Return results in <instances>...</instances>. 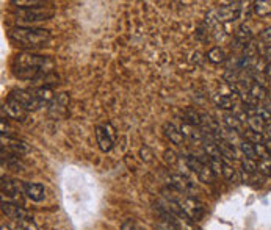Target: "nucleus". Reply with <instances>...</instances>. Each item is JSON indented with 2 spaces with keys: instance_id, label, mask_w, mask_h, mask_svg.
Masks as SVG:
<instances>
[{
  "instance_id": "obj_14",
  "label": "nucleus",
  "mask_w": 271,
  "mask_h": 230,
  "mask_svg": "<svg viewBox=\"0 0 271 230\" xmlns=\"http://www.w3.org/2000/svg\"><path fill=\"white\" fill-rule=\"evenodd\" d=\"M2 213L6 214V216H8L10 219H13L14 222L32 218V216H30V213L24 209V207L14 205V204H10V202H2Z\"/></svg>"
},
{
  "instance_id": "obj_37",
  "label": "nucleus",
  "mask_w": 271,
  "mask_h": 230,
  "mask_svg": "<svg viewBox=\"0 0 271 230\" xmlns=\"http://www.w3.org/2000/svg\"><path fill=\"white\" fill-rule=\"evenodd\" d=\"M255 116L262 117V119L265 121L267 124H268V122H271V113H270V111H268L265 107H263V105L257 108V115H255Z\"/></svg>"
},
{
  "instance_id": "obj_26",
  "label": "nucleus",
  "mask_w": 271,
  "mask_h": 230,
  "mask_svg": "<svg viewBox=\"0 0 271 230\" xmlns=\"http://www.w3.org/2000/svg\"><path fill=\"white\" fill-rule=\"evenodd\" d=\"M252 10L259 18H267L271 14V2L268 0H257L252 3Z\"/></svg>"
},
{
  "instance_id": "obj_28",
  "label": "nucleus",
  "mask_w": 271,
  "mask_h": 230,
  "mask_svg": "<svg viewBox=\"0 0 271 230\" xmlns=\"http://www.w3.org/2000/svg\"><path fill=\"white\" fill-rule=\"evenodd\" d=\"M248 127H250V130H254V132H257V133H263V130H265V125L267 122L262 119V117L259 116H251V117H248Z\"/></svg>"
},
{
  "instance_id": "obj_32",
  "label": "nucleus",
  "mask_w": 271,
  "mask_h": 230,
  "mask_svg": "<svg viewBox=\"0 0 271 230\" xmlns=\"http://www.w3.org/2000/svg\"><path fill=\"white\" fill-rule=\"evenodd\" d=\"M242 168H243L245 174H255V172H257V161L245 157L242 160Z\"/></svg>"
},
{
  "instance_id": "obj_39",
  "label": "nucleus",
  "mask_w": 271,
  "mask_h": 230,
  "mask_svg": "<svg viewBox=\"0 0 271 230\" xmlns=\"http://www.w3.org/2000/svg\"><path fill=\"white\" fill-rule=\"evenodd\" d=\"M121 230H138V226H137V222H135V221L127 219L125 222H123Z\"/></svg>"
},
{
  "instance_id": "obj_6",
  "label": "nucleus",
  "mask_w": 271,
  "mask_h": 230,
  "mask_svg": "<svg viewBox=\"0 0 271 230\" xmlns=\"http://www.w3.org/2000/svg\"><path fill=\"white\" fill-rule=\"evenodd\" d=\"M55 11L52 8H46V6H41V8H28L24 10L21 8L19 11L14 13V18L19 22V24H35V22H42V20H49L54 18Z\"/></svg>"
},
{
  "instance_id": "obj_17",
  "label": "nucleus",
  "mask_w": 271,
  "mask_h": 230,
  "mask_svg": "<svg viewBox=\"0 0 271 230\" xmlns=\"http://www.w3.org/2000/svg\"><path fill=\"white\" fill-rule=\"evenodd\" d=\"M163 132H165V136H167L172 144L182 146L185 143V138L182 135V132H180V129H177L172 122H165L163 124Z\"/></svg>"
},
{
  "instance_id": "obj_41",
  "label": "nucleus",
  "mask_w": 271,
  "mask_h": 230,
  "mask_svg": "<svg viewBox=\"0 0 271 230\" xmlns=\"http://www.w3.org/2000/svg\"><path fill=\"white\" fill-rule=\"evenodd\" d=\"M263 58H265V61H267L268 64H271V46L267 47L265 54H263Z\"/></svg>"
},
{
  "instance_id": "obj_8",
  "label": "nucleus",
  "mask_w": 271,
  "mask_h": 230,
  "mask_svg": "<svg viewBox=\"0 0 271 230\" xmlns=\"http://www.w3.org/2000/svg\"><path fill=\"white\" fill-rule=\"evenodd\" d=\"M116 138H118L116 129L110 122L101 124L96 127V141L102 152H110L116 143Z\"/></svg>"
},
{
  "instance_id": "obj_33",
  "label": "nucleus",
  "mask_w": 271,
  "mask_h": 230,
  "mask_svg": "<svg viewBox=\"0 0 271 230\" xmlns=\"http://www.w3.org/2000/svg\"><path fill=\"white\" fill-rule=\"evenodd\" d=\"M163 160L167 161L169 166H176L179 163V160H180V157L172 149H165L163 151Z\"/></svg>"
},
{
  "instance_id": "obj_29",
  "label": "nucleus",
  "mask_w": 271,
  "mask_h": 230,
  "mask_svg": "<svg viewBox=\"0 0 271 230\" xmlns=\"http://www.w3.org/2000/svg\"><path fill=\"white\" fill-rule=\"evenodd\" d=\"M13 5H18L19 8H41V6L46 5V2H42V0H13L11 2Z\"/></svg>"
},
{
  "instance_id": "obj_7",
  "label": "nucleus",
  "mask_w": 271,
  "mask_h": 230,
  "mask_svg": "<svg viewBox=\"0 0 271 230\" xmlns=\"http://www.w3.org/2000/svg\"><path fill=\"white\" fill-rule=\"evenodd\" d=\"M185 161L188 165V169H191V172H194V175L198 177V180L202 183H213L216 179V174L212 171L208 165L202 163L198 157L194 155H188L185 157Z\"/></svg>"
},
{
  "instance_id": "obj_31",
  "label": "nucleus",
  "mask_w": 271,
  "mask_h": 230,
  "mask_svg": "<svg viewBox=\"0 0 271 230\" xmlns=\"http://www.w3.org/2000/svg\"><path fill=\"white\" fill-rule=\"evenodd\" d=\"M257 172H260L262 175H271V157L268 158H262L257 161Z\"/></svg>"
},
{
  "instance_id": "obj_42",
  "label": "nucleus",
  "mask_w": 271,
  "mask_h": 230,
  "mask_svg": "<svg viewBox=\"0 0 271 230\" xmlns=\"http://www.w3.org/2000/svg\"><path fill=\"white\" fill-rule=\"evenodd\" d=\"M263 133H267L268 139H271V122H268V124L265 125V130H263Z\"/></svg>"
},
{
  "instance_id": "obj_11",
  "label": "nucleus",
  "mask_w": 271,
  "mask_h": 230,
  "mask_svg": "<svg viewBox=\"0 0 271 230\" xmlns=\"http://www.w3.org/2000/svg\"><path fill=\"white\" fill-rule=\"evenodd\" d=\"M169 188L176 190L179 192H185V194L194 196L198 192L196 185H194L188 177H185L184 174H172L169 175ZM196 197V196H194Z\"/></svg>"
},
{
  "instance_id": "obj_30",
  "label": "nucleus",
  "mask_w": 271,
  "mask_h": 230,
  "mask_svg": "<svg viewBox=\"0 0 271 230\" xmlns=\"http://www.w3.org/2000/svg\"><path fill=\"white\" fill-rule=\"evenodd\" d=\"M242 136L246 139V141H250V143H252V144H263L265 143V139H263V135L262 133H257V132H254V130H245L243 133H242Z\"/></svg>"
},
{
  "instance_id": "obj_22",
  "label": "nucleus",
  "mask_w": 271,
  "mask_h": 230,
  "mask_svg": "<svg viewBox=\"0 0 271 230\" xmlns=\"http://www.w3.org/2000/svg\"><path fill=\"white\" fill-rule=\"evenodd\" d=\"M32 91L38 99H40L42 103H47V102H52L55 99V94L52 91V88L47 86V85H41V86H36V88H32Z\"/></svg>"
},
{
  "instance_id": "obj_5",
  "label": "nucleus",
  "mask_w": 271,
  "mask_h": 230,
  "mask_svg": "<svg viewBox=\"0 0 271 230\" xmlns=\"http://www.w3.org/2000/svg\"><path fill=\"white\" fill-rule=\"evenodd\" d=\"M0 188H2V202H10L24 207V187H22V183L8 179V177H3Z\"/></svg>"
},
{
  "instance_id": "obj_27",
  "label": "nucleus",
  "mask_w": 271,
  "mask_h": 230,
  "mask_svg": "<svg viewBox=\"0 0 271 230\" xmlns=\"http://www.w3.org/2000/svg\"><path fill=\"white\" fill-rule=\"evenodd\" d=\"M240 151H242V153L245 155L246 158H251V160H255L257 161L259 157H257V153H255V144L250 143V141H240Z\"/></svg>"
},
{
  "instance_id": "obj_3",
  "label": "nucleus",
  "mask_w": 271,
  "mask_h": 230,
  "mask_svg": "<svg viewBox=\"0 0 271 230\" xmlns=\"http://www.w3.org/2000/svg\"><path fill=\"white\" fill-rule=\"evenodd\" d=\"M162 194L167 199V202L176 205L180 211L185 213L187 216L193 219L194 222H198L199 219H202V216H204V213H206L204 205L199 202L198 197L185 194V192H179L172 188L162 190Z\"/></svg>"
},
{
  "instance_id": "obj_35",
  "label": "nucleus",
  "mask_w": 271,
  "mask_h": 230,
  "mask_svg": "<svg viewBox=\"0 0 271 230\" xmlns=\"http://www.w3.org/2000/svg\"><path fill=\"white\" fill-rule=\"evenodd\" d=\"M223 177L226 180H234L235 179V169L232 168L230 165H228L226 161H223Z\"/></svg>"
},
{
  "instance_id": "obj_1",
  "label": "nucleus",
  "mask_w": 271,
  "mask_h": 230,
  "mask_svg": "<svg viewBox=\"0 0 271 230\" xmlns=\"http://www.w3.org/2000/svg\"><path fill=\"white\" fill-rule=\"evenodd\" d=\"M55 63L49 57L35 55L30 52H22L13 58L11 72L14 77L21 80L36 81L40 78H49L50 72L54 71Z\"/></svg>"
},
{
  "instance_id": "obj_24",
  "label": "nucleus",
  "mask_w": 271,
  "mask_h": 230,
  "mask_svg": "<svg viewBox=\"0 0 271 230\" xmlns=\"http://www.w3.org/2000/svg\"><path fill=\"white\" fill-rule=\"evenodd\" d=\"M268 97V91L265 86H262L259 83H252L251 90H250V99L251 102L257 103V102H265Z\"/></svg>"
},
{
  "instance_id": "obj_2",
  "label": "nucleus",
  "mask_w": 271,
  "mask_h": 230,
  "mask_svg": "<svg viewBox=\"0 0 271 230\" xmlns=\"http://www.w3.org/2000/svg\"><path fill=\"white\" fill-rule=\"evenodd\" d=\"M8 38L24 49H40L50 41V32L46 28L13 27L8 30Z\"/></svg>"
},
{
  "instance_id": "obj_16",
  "label": "nucleus",
  "mask_w": 271,
  "mask_h": 230,
  "mask_svg": "<svg viewBox=\"0 0 271 230\" xmlns=\"http://www.w3.org/2000/svg\"><path fill=\"white\" fill-rule=\"evenodd\" d=\"M179 129L182 132L184 138L191 141V143H202V139H204V133L199 130V127H196V125H193V124L184 122Z\"/></svg>"
},
{
  "instance_id": "obj_18",
  "label": "nucleus",
  "mask_w": 271,
  "mask_h": 230,
  "mask_svg": "<svg viewBox=\"0 0 271 230\" xmlns=\"http://www.w3.org/2000/svg\"><path fill=\"white\" fill-rule=\"evenodd\" d=\"M202 149H204V153L207 157L213 158V160H223L218 143L212 136H204V139H202Z\"/></svg>"
},
{
  "instance_id": "obj_20",
  "label": "nucleus",
  "mask_w": 271,
  "mask_h": 230,
  "mask_svg": "<svg viewBox=\"0 0 271 230\" xmlns=\"http://www.w3.org/2000/svg\"><path fill=\"white\" fill-rule=\"evenodd\" d=\"M234 39H235V42H237V46H240V47H246L248 44H250L251 41H252V32L250 30V27H246L245 24H242L240 25L237 30H235V33H234Z\"/></svg>"
},
{
  "instance_id": "obj_38",
  "label": "nucleus",
  "mask_w": 271,
  "mask_h": 230,
  "mask_svg": "<svg viewBox=\"0 0 271 230\" xmlns=\"http://www.w3.org/2000/svg\"><path fill=\"white\" fill-rule=\"evenodd\" d=\"M155 230H177L174 226H171L169 222H167L165 219H162V221H159V222H155Z\"/></svg>"
},
{
  "instance_id": "obj_4",
  "label": "nucleus",
  "mask_w": 271,
  "mask_h": 230,
  "mask_svg": "<svg viewBox=\"0 0 271 230\" xmlns=\"http://www.w3.org/2000/svg\"><path fill=\"white\" fill-rule=\"evenodd\" d=\"M160 214L162 219H165L167 222H169L171 226H174L177 230H201L196 222L193 219H190L185 213H182L176 205H172L169 202H167V205L160 209Z\"/></svg>"
},
{
  "instance_id": "obj_44",
  "label": "nucleus",
  "mask_w": 271,
  "mask_h": 230,
  "mask_svg": "<svg viewBox=\"0 0 271 230\" xmlns=\"http://www.w3.org/2000/svg\"><path fill=\"white\" fill-rule=\"evenodd\" d=\"M0 230H11L8 226H5V224H2V227H0Z\"/></svg>"
},
{
  "instance_id": "obj_23",
  "label": "nucleus",
  "mask_w": 271,
  "mask_h": 230,
  "mask_svg": "<svg viewBox=\"0 0 271 230\" xmlns=\"http://www.w3.org/2000/svg\"><path fill=\"white\" fill-rule=\"evenodd\" d=\"M213 103L218 107V108H221V110H232L235 107V103H234V99L230 97V96L228 94H221V93H216L213 94V97H212Z\"/></svg>"
},
{
  "instance_id": "obj_40",
  "label": "nucleus",
  "mask_w": 271,
  "mask_h": 230,
  "mask_svg": "<svg viewBox=\"0 0 271 230\" xmlns=\"http://www.w3.org/2000/svg\"><path fill=\"white\" fill-rule=\"evenodd\" d=\"M260 39H262L263 42L271 44V27L265 28V30H263V32L260 33Z\"/></svg>"
},
{
  "instance_id": "obj_45",
  "label": "nucleus",
  "mask_w": 271,
  "mask_h": 230,
  "mask_svg": "<svg viewBox=\"0 0 271 230\" xmlns=\"http://www.w3.org/2000/svg\"><path fill=\"white\" fill-rule=\"evenodd\" d=\"M267 99H270V100H271V90L268 91V97H267Z\"/></svg>"
},
{
  "instance_id": "obj_19",
  "label": "nucleus",
  "mask_w": 271,
  "mask_h": 230,
  "mask_svg": "<svg viewBox=\"0 0 271 230\" xmlns=\"http://www.w3.org/2000/svg\"><path fill=\"white\" fill-rule=\"evenodd\" d=\"M218 147H220V152H221V157L223 158H228V160H238L240 158V153H238V149L237 146L228 143V141L224 139H218Z\"/></svg>"
},
{
  "instance_id": "obj_25",
  "label": "nucleus",
  "mask_w": 271,
  "mask_h": 230,
  "mask_svg": "<svg viewBox=\"0 0 271 230\" xmlns=\"http://www.w3.org/2000/svg\"><path fill=\"white\" fill-rule=\"evenodd\" d=\"M207 60L213 64H223L228 61V55H226V52L221 47L215 46L207 52Z\"/></svg>"
},
{
  "instance_id": "obj_13",
  "label": "nucleus",
  "mask_w": 271,
  "mask_h": 230,
  "mask_svg": "<svg viewBox=\"0 0 271 230\" xmlns=\"http://www.w3.org/2000/svg\"><path fill=\"white\" fill-rule=\"evenodd\" d=\"M22 187H24V194L30 200H33V202H42L46 199V188H44V185L36 182H24Z\"/></svg>"
},
{
  "instance_id": "obj_43",
  "label": "nucleus",
  "mask_w": 271,
  "mask_h": 230,
  "mask_svg": "<svg viewBox=\"0 0 271 230\" xmlns=\"http://www.w3.org/2000/svg\"><path fill=\"white\" fill-rule=\"evenodd\" d=\"M263 146H265L267 152L270 153V157H271V139H265V143H263Z\"/></svg>"
},
{
  "instance_id": "obj_36",
  "label": "nucleus",
  "mask_w": 271,
  "mask_h": 230,
  "mask_svg": "<svg viewBox=\"0 0 271 230\" xmlns=\"http://www.w3.org/2000/svg\"><path fill=\"white\" fill-rule=\"evenodd\" d=\"M140 157H141V160L145 161V163H152V160H154V152L150 151L147 146H143L141 149H140Z\"/></svg>"
},
{
  "instance_id": "obj_12",
  "label": "nucleus",
  "mask_w": 271,
  "mask_h": 230,
  "mask_svg": "<svg viewBox=\"0 0 271 230\" xmlns=\"http://www.w3.org/2000/svg\"><path fill=\"white\" fill-rule=\"evenodd\" d=\"M2 113L6 115L8 119H13V121H18V122H24L28 116V111L18 103L14 99L8 97L5 102H3V107H2Z\"/></svg>"
},
{
  "instance_id": "obj_10",
  "label": "nucleus",
  "mask_w": 271,
  "mask_h": 230,
  "mask_svg": "<svg viewBox=\"0 0 271 230\" xmlns=\"http://www.w3.org/2000/svg\"><path fill=\"white\" fill-rule=\"evenodd\" d=\"M240 5H242L240 2H232V3H228V5L218 6L216 10L212 11V14L215 16V19L220 22V24L234 22V20H237L240 16H242L243 6H240Z\"/></svg>"
},
{
  "instance_id": "obj_34",
  "label": "nucleus",
  "mask_w": 271,
  "mask_h": 230,
  "mask_svg": "<svg viewBox=\"0 0 271 230\" xmlns=\"http://www.w3.org/2000/svg\"><path fill=\"white\" fill-rule=\"evenodd\" d=\"M16 229H18V230H40V229H38V226L35 224L33 218L16 221Z\"/></svg>"
},
{
  "instance_id": "obj_9",
  "label": "nucleus",
  "mask_w": 271,
  "mask_h": 230,
  "mask_svg": "<svg viewBox=\"0 0 271 230\" xmlns=\"http://www.w3.org/2000/svg\"><path fill=\"white\" fill-rule=\"evenodd\" d=\"M10 97L21 103L27 111H38L41 110L46 103H42L30 90H13L10 93Z\"/></svg>"
},
{
  "instance_id": "obj_15",
  "label": "nucleus",
  "mask_w": 271,
  "mask_h": 230,
  "mask_svg": "<svg viewBox=\"0 0 271 230\" xmlns=\"http://www.w3.org/2000/svg\"><path fill=\"white\" fill-rule=\"evenodd\" d=\"M5 149L8 153H13V155H16L18 157V155L27 152L28 147H27V144L24 143V141L2 135V151H5Z\"/></svg>"
},
{
  "instance_id": "obj_21",
  "label": "nucleus",
  "mask_w": 271,
  "mask_h": 230,
  "mask_svg": "<svg viewBox=\"0 0 271 230\" xmlns=\"http://www.w3.org/2000/svg\"><path fill=\"white\" fill-rule=\"evenodd\" d=\"M223 121L229 130H234V132L240 133V135L243 133V122L240 121V117L235 113H224Z\"/></svg>"
}]
</instances>
